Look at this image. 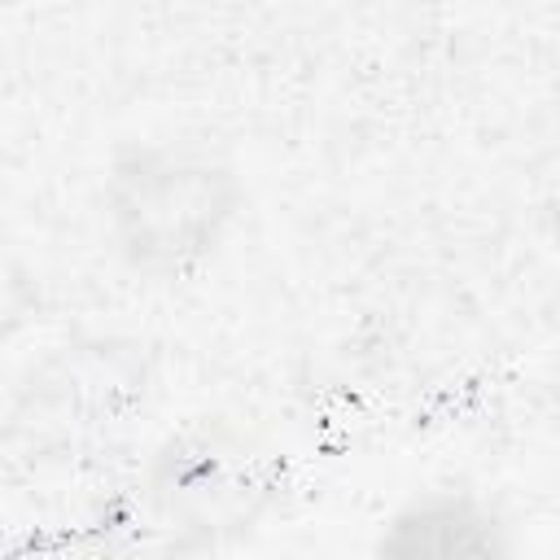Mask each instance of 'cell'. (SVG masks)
Wrapping results in <instances>:
<instances>
[{"instance_id":"cell-1","label":"cell","mask_w":560,"mask_h":560,"mask_svg":"<svg viewBox=\"0 0 560 560\" xmlns=\"http://www.w3.org/2000/svg\"><path fill=\"white\" fill-rule=\"evenodd\" d=\"M122 188L118 219L127 223V249L140 262H175L179 254L201 249L228 214L223 175L179 158H140L136 171H122Z\"/></svg>"},{"instance_id":"cell-2","label":"cell","mask_w":560,"mask_h":560,"mask_svg":"<svg viewBox=\"0 0 560 560\" xmlns=\"http://www.w3.org/2000/svg\"><path fill=\"white\" fill-rule=\"evenodd\" d=\"M368 560H512V534L486 499L429 490L381 525Z\"/></svg>"}]
</instances>
